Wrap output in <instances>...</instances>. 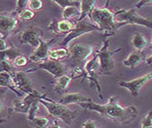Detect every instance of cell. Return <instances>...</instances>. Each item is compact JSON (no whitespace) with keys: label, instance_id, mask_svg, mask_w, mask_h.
Here are the masks:
<instances>
[{"label":"cell","instance_id":"obj_1","mask_svg":"<svg viewBox=\"0 0 152 128\" xmlns=\"http://www.w3.org/2000/svg\"><path fill=\"white\" fill-rule=\"evenodd\" d=\"M83 108L94 111L110 121L121 124H129L138 117V109L135 106H123L116 96H111L106 104H97L92 100L80 105Z\"/></svg>","mask_w":152,"mask_h":128},{"label":"cell","instance_id":"obj_2","mask_svg":"<svg viewBox=\"0 0 152 128\" xmlns=\"http://www.w3.org/2000/svg\"><path fill=\"white\" fill-rule=\"evenodd\" d=\"M91 19L93 24L96 25L102 32H106L109 35H113L118 30L126 24L117 22L114 12L105 7H95L91 14Z\"/></svg>","mask_w":152,"mask_h":128},{"label":"cell","instance_id":"obj_3","mask_svg":"<svg viewBox=\"0 0 152 128\" xmlns=\"http://www.w3.org/2000/svg\"><path fill=\"white\" fill-rule=\"evenodd\" d=\"M39 102L47 110L48 114L57 120H61L64 123L70 124L78 116V111L72 110L67 106L62 105L59 102H56L53 99H50L46 95H43L39 98Z\"/></svg>","mask_w":152,"mask_h":128},{"label":"cell","instance_id":"obj_4","mask_svg":"<svg viewBox=\"0 0 152 128\" xmlns=\"http://www.w3.org/2000/svg\"><path fill=\"white\" fill-rule=\"evenodd\" d=\"M136 9V7H133L129 9H120L115 11L114 14H115L116 21L120 23H124L126 24V25H137L152 29V20L141 16L140 14H138Z\"/></svg>","mask_w":152,"mask_h":128},{"label":"cell","instance_id":"obj_5","mask_svg":"<svg viewBox=\"0 0 152 128\" xmlns=\"http://www.w3.org/2000/svg\"><path fill=\"white\" fill-rule=\"evenodd\" d=\"M108 47H109V41L106 38L103 42V45L102 46V48L96 51L100 61L101 75L103 76L110 75L114 70V69H115V62H114L113 60V55L121 50V48L119 47L115 51H110Z\"/></svg>","mask_w":152,"mask_h":128},{"label":"cell","instance_id":"obj_6","mask_svg":"<svg viewBox=\"0 0 152 128\" xmlns=\"http://www.w3.org/2000/svg\"><path fill=\"white\" fill-rule=\"evenodd\" d=\"M84 74H83V80L82 82H83L84 80H88L91 84H92L97 89V93L100 98L102 99L103 96L102 94V88L99 84L98 76L101 75V67H100V61L97 53L95 52V55L91 57L90 60L87 61V62L84 64Z\"/></svg>","mask_w":152,"mask_h":128},{"label":"cell","instance_id":"obj_7","mask_svg":"<svg viewBox=\"0 0 152 128\" xmlns=\"http://www.w3.org/2000/svg\"><path fill=\"white\" fill-rule=\"evenodd\" d=\"M102 32V30L93 23H91L89 19L85 18V19L82 20V21H77V24H76L74 29L67 34L66 37L63 40V42L60 43L61 45L64 46V48H67L69 49V43L72 41H74L75 39H77L81 36H83V34L91 33V32Z\"/></svg>","mask_w":152,"mask_h":128},{"label":"cell","instance_id":"obj_8","mask_svg":"<svg viewBox=\"0 0 152 128\" xmlns=\"http://www.w3.org/2000/svg\"><path fill=\"white\" fill-rule=\"evenodd\" d=\"M18 19L14 11L0 14V39H6L17 32Z\"/></svg>","mask_w":152,"mask_h":128},{"label":"cell","instance_id":"obj_9","mask_svg":"<svg viewBox=\"0 0 152 128\" xmlns=\"http://www.w3.org/2000/svg\"><path fill=\"white\" fill-rule=\"evenodd\" d=\"M43 95L40 94L37 90H34V92L26 95L22 99H15L13 101V106L10 108L11 114L13 113H22V114H28L29 109L32 104L35 101H38Z\"/></svg>","mask_w":152,"mask_h":128},{"label":"cell","instance_id":"obj_10","mask_svg":"<svg viewBox=\"0 0 152 128\" xmlns=\"http://www.w3.org/2000/svg\"><path fill=\"white\" fill-rule=\"evenodd\" d=\"M36 69L45 70L56 79H58L65 74H67L65 66L62 63L61 61H54V60H50V59H48L45 61L39 62L36 65L35 68H32L28 71L32 72Z\"/></svg>","mask_w":152,"mask_h":128},{"label":"cell","instance_id":"obj_11","mask_svg":"<svg viewBox=\"0 0 152 128\" xmlns=\"http://www.w3.org/2000/svg\"><path fill=\"white\" fill-rule=\"evenodd\" d=\"M70 58L74 61L86 63L93 53V47L90 44L74 43L69 48Z\"/></svg>","mask_w":152,"mask_h":128},{"label":"cell","instance_id":"obj_12","mask_svg":"<svg viewBox=\"0 0 152 128\" xmlns=\"http://www.w3.org/2000/svg\"><path fill=\"white\" fill-rule=\"evenodd\" d=\"M151 80H152V72H149L129 81H125V80L119 81V86L128 89L131 96L137 97L140 93V89Z\"/></svg>","mask_w":152,"mask_h":128},{"label":"cell","instance_id":"obj_13","mask_svg":"<svg viewBox=\"0 0 152 128\" xmlns=\"http://www.w3.org/2000/svg\"><path fill=\"white\" fill-rule=\"evenodd\" d=\"M43 31L36 26L30 27L28 29L24 30L19 36L21 44H28L33 48H37L40 43V39L42 36Z\"/></svg>","mask_w":152,"mask_h":128},{"label":"cell","instance_id":"obj_14","mask_svg":"<svg viewBox=\"0 0 152 128\" xmlns=\"http://www.w3.org/2000/svg\"><path fill=\"white\" fill-rule=\"evenodd\" d=\"M55 42V39H51L48 41H45L42 38L40 39V43L34 52L30 55L29 60L34 62H42L49 59V53L51 51L52 44Z\"/></svg>","mask_w":152,"mask_h":128},{"label":"cell","instance_id":"obj_15","mask_svg":"<svg viewBox=\"0 0 152 128\" xmlns=\"http://www.w3.org/2000/svg\"><path fill=\"white\" fill-rule=\"evenodd\" d=\"M76 24L69 20H61L58 21L55 18L50 22L47 28L51 30L55 34H64V33H70L75 27Z\"/></svg>","mask_w":152,"mask_h":128},{"label":"cell","instance_id":"obj_16","mask_svg":"<svg viewBox=\"0 0 152 128\" xmlns=\"http://www.w3.org/2000/svg\"><path fill=\"white\" fill-rule=\"evenodd\" d=\"M15 80L16 82L18 89L25 95L30 94L35 90L33 88L32 81L27 76L26 71H16Z\"/></svg>","mask_w":152,"mask_h":128},{"label":"cell","instance_id":"obj_17","mask_svg":"<svg viewBox=\"0 0 152 128\" xmlns=\"http://www.w3.org/2000/svg\"><path fill=\"white\" fill-rule=\"evenodd\" d=\"M91 98L82 93H67L62 96V98L58 101L62 105L68 106L71 104H83L91 102Z\"/></svg>","mask_w":152,"mask_h":128},{"label":"cell","instance_id":"obj_18","mask_svg":"<svg viewBox=\"0 0 152 128\" xmlns=\"http://www.w3.org/2000/svg\"><path fill=\"white\" fill-rule=\"evenodd\" d=\"M0 86L3 87V88H9L10 90L13 91L14 93H15L19 98H23V96L25 95L18 89L15 79L7 71H1V72H0Z\"/></svg>","mask_w":152,"mask_h":128},{"label":"cell","instance_id":"obj_19","mask_svg":"<svg viewBox=\"0 0 152 128\" xmlns=\"http://www.w3.org/2000/svg\"><path fill=\"white\" fill-rule=\"evenodd\" d=\"M144 61V53L142 51H134L129 54V56L123 61V65L134 69L139 64Z\"/></svg>","mask_w":152,"mask_h":128},{"label":"cell","instance_id":"obj_20","mask_svg":"<svg viewBox=\"0 0 152 128\" xmlns=\"http://www.w3.org/2000/svg\"><path fill=\"white\" fill-rule=\"evenodd\" d=\"M96 1L95 0H82L81 1V16L78 18V21H82L85 18H90L93 9L96 7Z\"/></svg>","mask_w":152,"mask_h":128},{"label":"cell","instance_id":"obj_21","mask_svg":"<svg viewBox=\"0 0 152 128\" xmlns=\"http://www.w3.org/2000/svg\"><path fill=\"white\" fill-rule=\"evenodd\" d=\"M21 55H24V54L22 53V51L19 49H17L16 47L11 45L6 51H1V55H0V58H1V61H8L10 62L14 63L15 60L17 57L21 56Z\"/></svg>","mask_w":152,"mask_h":128},{"label":"cell","instance_id":"obj_22","mask_svg":"<svg viewBox=\"0 0 152 128\" xmlns=\"http://www.w3.org/2000/svg\"><path fill=\"white\" fill-rule=\"evenodd\" d=\"M131 44L136 51H142L148 45V41L141 33H135L131 37Z\"/></svg>","mask_w":152,"mask_h":128},{"label":"cell","instance_id":"obj_23","mask_svg":"<svg viewBox=\"0 0 152 128\" xmlns=\"http://www.w3.org/2000/svg\"><path fill=\"white\" fill-rule=\"evenodd\" d=\"M73 79H74V77L72 74H65V75L58 78L55 83V86H54V90L57 93H63L64 90H66L70 82Z\"/></svg>","mask_w":152,"mask_h":128},{"label":"cell","instance_id":"obj_24","mask_svg":"<svg viewBox=\"0 0 152 128\" xmlns=\"http://www.w3.org/2000/svg\"><path fill=\"white\" fill-rule=\"evenodd\" d=\"M65 58H70V51L67 48H59L50 51L49 59L54 61H61Z\"/></svg>","mask_w":152,"mask_h":128},{"label":"cell","instance_id":"obj_25","mask_svg":"<svg viewBox=\"0 0 152 128\" xmlns=\"http://www.w3.org/2000/svg\"><path fill=\"white\" fill-rule=\"evenodd\" d=\"M63 18L64 20H69L71 21L74 17H80L81 16V9L76 7H66L63 10Z\"/></svg>","mask_w":152,"mask_h":128},{"label":"cell","instance_id":"obj_26","mask_svg":"<svg viewBox=\"0 0 152 128\" xmlns=\"http://www.w3.org/2000/svg\"><path fill=\"white\" fill-rule=\"evenodd\" d=\"M49 118L35 116L32 121L29 122L32 127L34 128H47L49 126Z\"/></svg>","mask_w":152,"mask_h":128},{"label":"cell","instance_id":"obj_27","mask_svg":"<svg viewBox=\"0 0 152 128\" xmlns=\"http://www.w3.org/2000/svg\"><path fill=\"white\" fill-rule=\"evenodd\" d=\"M53 2L56 5H58L63 9L70 7H76L81 8V1H78V0H58V1L57 0H53Z\"/></svg>","mask_w":152,"mask_h":128},{"label":"cell","instance_id":"obj_28","mask_svg":"<svg viewBox=\"0 0 152 128\" xmlns=\"http://www.w3.org/2000/svg\"><path fill=\"white\" fill-rule=\"evenodd\" d=\"M14 63L8 61H1V71H7L15 79L16 71L15 70Z\"/></svg>","mask_w":152,"mask_h":128},{"label":"cell","instance_id":"obj_29","mask_svg":"<svg viewBox=\"0 0 152 128\" xmlns=\"http://www.w3.org/2000/svg\"><path fill=\"white\" fill-rule=\"evenodd\" d=\"M41 103L39 102V100L38 101H35L32 104L30 109H29V112L27 114V119H28V122L32 121L35 116H36V114L39 112L40 110V106H41Z\"/></svg>","mask_w":152,"mask_h":128},{"label":"cell","instance_id":"obj_30","mask_svg":"<svg viewBox=\"0 0 152 128\" xmlns=\"http://www.w3.org/2000/svg\"><path fill=\"white\" fill-rule=\"evenodd\" d=\"M34 15H35L34 11L31 10L30 8H26L23 12H21L20 14H19L17 15V17L21 21H31V20H33V18L34 17Z\"/></svg>","mask_w":152,"mask_h":128},{"label":"cell","instance_id":"obj_31","mask_svg":"<svg viewBox=\"0 0 152 128\" xmlns=\"http://www.w3.org/2000/svg\"><path fill=\"white\" fill-rule=\"evenodd\" d=\"M140 128H152V110H149L146 116L142 119Z\"/></svg>","mask_w":152,"mask_h":128},{"label":"cell","instance_id":"obj_32","mask_svg":"<svg viewBox=\"0 0 152 128\" xmlns=\"http://www.w3.org/2000/svg\"><path fill=\"white\" fill-rule=\"evenodd\" d=\"M29 5L28 0H18L16 1V7L15 9V14L18 15L21 12H23L25 9H26V7Z\"/></svg>","mask_w":152,"mask_h":128},{"label":"cell","instance_id":"obj_33","mask_svg":"<svg viewBox=\"0 0 152 128\" xmlns=\"http://www.w3.org/2000/svg\"><path fill=\"white\" fill-rule=\"evenodd\" d=\"M28 7L33 11H39L43 8L44 3L42 0H30Z\"/></svg>","mask_w":152,"mask_h":128},{"label":"cell","instance_id":"obj_34","mask_svg":"<svg viewBox=\"0 0 152 128\" xmlns=\"http://www.w3.org/2000/svg\"><path fill=\"white\" fill-rule=\"evenodd\" d=\"M27 63H28V58L25 55L17 57L14 61V65L15 67H25Z\"/></svg>","mask_w":152,"mask_h":128},{"label":"cell","instance_id":"obj_35","mask_svg":"<svg viewBox=\"0 0 152 128\" xmlns=\"http://www.w3.org/2000/svg\"><path fill=\"white\" fill-rule=\"evenodd\" d=\"M82 128H99V124H98V122H96L95 120L90 119V120L85 121L82 124Z\"/></svg>","mask_w":152,"mask_h":128},{"label":"cell","instance_id":"obj_36","mask_svg":"<svg viewBox=\"0 0 152 128\" xmlns=\"http://www.w3.org/2000/svg\"><path fill=\"white\" fill-rule=\"evenodd\" d=\"M145 7H152V0H141L135 5L136 8H142Z\"/></svg>","mask_w":152,"mask_h":128},{"label":"cell","instance_id":"obj_37","mask_svg":"<svg viewBox=\"0 0 152 128\" xmlns=\"http://www.w3.org/2000/svg\"><path fill=\"white\" fill-rule=\"evenodd\" d=\"M47 128H65L63 125H61L58 122H57V119H54L52 124H49V126Z\"/></svg>","mask_w":152,"mask_h":128},{"label":"cell","instance_id":"obj_38","mask_svg":"<svg viewBox=\"0 0 152 128\" xmlns=\"http://www.w3.org/2000/svg\"><path fill=\"white\" fill-rule=\"evenodd\" d=\"M7 43H6L5 39H0V51H4L7 49Z\"/></svg>","mask_w":152,"mask_h":128},{"label":"cell","instance_id":"obj_39","mask_svg":"<svg viewBox=\"0 0 152 128\" xmlns=\"http://www.w3.org/2000/svg\"><path fill=\"white\" fill-rule=\"evenodd\" d=\"M146 64H148V65H151L152 64V55H150L148 58L146 59Z\"/></svg>","mask_w":152,"mask_h":128},{"label":"cell","instance_id":"obj_40","mask_svg":"<svg viewBox=\"0 0 152 128\" xmlns=\"http://www.w3.org/2000/svg\"><path fill=\"white\" fill-rule=\"evenodd\" d=\"M150 47H151V49H152V43H151V44H150Z\"/></svg>","mask_w":152,"mask_h":128}]
</instances>
